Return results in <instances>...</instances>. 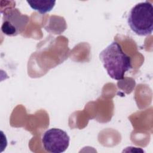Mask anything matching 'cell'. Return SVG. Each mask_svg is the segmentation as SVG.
<instances>
[{
	"mask_svg": "<svg viewBox=\"0 0 153 153\" xmlns=\"http://www.w3.org/2000/svg\"><path fill=\"white\" fill-rule=\"evenodd\" d=\"M99 58L109 76L115 80L123 79L125 73L131 68L130 57L117 41L112 42L103 49Z\"/></svg>",
	"mask_w": 153,
	"mask_h": 153,
	"instance_id": "cell-1",
	"label": "cell"
},
{
	"mask_svg": "<svg viewBox=\"0 0 153 153\" xmlns=\"http://www.w3.org/2000/svg\"><path fill=\"white\" fill-rule=\"evenodd\" d=\"M29 17L23 14L17 8H11L3 14L2 32L8 36H16L25 28L29 22Z\"/></svg>",
	"mask_w": 153,
	"mask_h": 153,
	"instance_id": "cell-4",
	"label": "cell"
},
{
	"mask_svg": "<svg viewBox=\"0 0 153 153\" xmlns=\"http://www.w3.org/2000/svg\"><path fill=\"white\" fill-rule=\"evenodd\" d=\"M29 6L40 14H45L50 11L54 7V1H26Z\"/></svg>",
	"mask_w": 153,
	"mask_h": 153,
	"instance_id": "cell-5",
	"label": "cell"
},
{
	"mask_svg": "<svg viewBox=\"0 0 153 153\" xmlns=\"http://www.w3.org/2000/svg\"><path fill=\"white\" fill-rule=\"evenodd\" d=\"M70 137L62 129L51 128L47 130L42 137V143L45 151L51 153L65 152L69 145Z\"/></svg>",
	"mask_w": 153,
	"mask_h": 153,
	"instance_id": "cell-3",
	"label": "cell"
},
{
	"mask_svg": "<svg viewBox=\"0 0 153 153\" xmlns=\"http://www.w3.org/2000/svg\"><path fill=\"white\" fill-rule=\"evenodd\" d=\"M127 23L131 30L140 36L151 35L153 30V7L148 1L136 4L130 11Z\"/></svg>",
	"mask_w": 153,
	"mask_h": 153,
	"instance_id": "cell-2",
	"label": "cell"
}]
</instances>
